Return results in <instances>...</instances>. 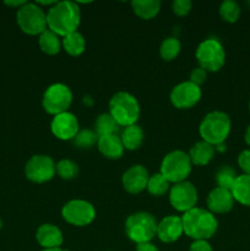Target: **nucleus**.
Masks as SVG:
<instances>
[{
	"instance_id": "obj_1",
	"label": "nucleus",
	"mask_w": 250,
	"mask_h": 251,
	"mask_svg": "<svg viewBox=\"0 0 250 251\" xmlns=\"http://www.w3.org/2000/svg\"><path fill=\"white\" fill-rule=\"evenodd\" d=\"M81 21L77 2L56 1L47 11V28L59 37H65L76 32Z\"/></svg>"
},
{
	"instance_id": "obj_2",
	"label": "nucleus",
	"mask_w": 250,
	"mask_h": 251,
	"mask_svg": "<svg viewBox=\"0 0 250 251\" xmlns=\"http://www.w3.org/2000/svg\"><path fill=\"white\" fill-rule=\"evenodd\" d=\"M184 234L196 240H207L216 234L218 228L217 218L208 210L194 207L181 217Z\"/></svg>"
},
{
	"instance_id": "obj_3",
	"label": "nucleus",
	"mask_w": 250,
	"mask_h": 251,
	"mask_svg": "<svg viewBox=\"0 0 250 251\" xmlns=\"http://www.w3.org/2000/svg\"><path fill=\"white\" fill-rule=\"evenodd\" d=\"M230 129V118L225 113L215 110L203 118L199 127V132L203 141L208 142L212 146H217L220 144H225L227 137L229 136Z\"/></svg>"
},
{
	"instance_id": "obj_4",
	"label": "nucleus",
	"mask_w": 250,
	"mask_h": 251,
	"mask_svg": "<svg viewBox=\"0 0 250 251\" xmlns=\"http://www.w3.org/2000/svg\"><path fill=\"white\" fill-rule=\"evenodd\" d=\"M109 114L123 127L136 124L140 117V104L129 92H118L109 100Z\"/></svg>"
},
{
	"instance_id": "obj_5",
	"label": "nucleus",
	"mask_w": 250,
	"mask_h": 251,
	"mask_svg": "<svg viewBox=\"0 0 250 251\" xmlns=\"http://www.w3.org/2000/svg\"><path fill=\"white\" fill-rule=\"evenodd\" d=\"M157 225L153 216L149 212H136L130 215L125 222V233L136 244L150 243L157 234Z\"/></svg>"
},
{
	"instance_id": "obj_6",
	"label": "nucleus",
	"mask_w": 250,
	"mask_h": 251,
	"mask_svg": "<svg viewBox=\"0 0 250 251\" xmlns=\"http://www.w3.org/2000/svg\"><path fill=\"white\" fill-rule=\"evenodd\" d=\"M193 163L190 157L186 152L176 150L167 154L161 163V171L159 173L169 181V183H181L185 181L186 178L190 176Z\"/></svg>"
},
{
	"instance_id": "obj_7",
	"label": "nucleus",
	"mask_w": 250,
	"mask_h": 251,
	"mask_svg": "<svg viewBox=\"0 0 250 251\" xmlns=\"http://www.w3.org/2000/svg\"><path fill=\"white\" fill-rule=\"evenodd\" d=\"M16 21L24 33L39 36L47 29V12L36 2H26L17 10Z\"/></svg>"
},
{
	"instance_id": "obj_8",
	"label": "nucleus",
	"mask_w": 250,
	"mask_h": 251,
	"mask_svg": "<svg viewBox=\"0 0 250 251\" xmlns=\"http://www.w3.org/2000/svg\"><path fill=\"white\" fill-rule=\"evenodd\" d=\"M195 56L200 68L211 73L220 71L225 63V48L221 42L215 38H208L201 42L196 49Z\"/></svg>"
},
{
	"instance_id": "obj_9",
	"label": "nucleus",
	"mask_w": 250,
	"mask_h": 251,
	"mask_svg": "<svg viewBox=\"0 0 250 251\" xmlns=\"http://www.w3.org/2000/svg\"><path fill=\"white\" fill-rule=\"evenodd\" d=\"M73 103V92L64 83H53L44 92L42 105L48 114L58 115L68 112Z\"/></svg>"
},
{
	"instance_id": "obj_10",
	"label": "nucleus",
	"mask_w": 250,
	"mask_h": 251,
	"mask_svg": "<svg viewBox=\"0 0 250 251\" xmlns=\"http://www.w3.org/2000/svg\"><path fill=\"white\" fill-rule=\"evenodd\" d=\"M55 162L46 154H36L27 161L25 166V174L29 181L36 184H43L53 179L56 174Z\"/></svg>"
},
{
	"instance_id": "obj_11",
	"label": "nucleus",
	"mask_w": 250,
	"mask_h": 251,
	"mask_svg": "<svg viewBox=\"0 0 250 251\" xmlns=\"http://www.w3.org/2000/svg\"><path fill=\"white\" fill-rule=\"evenodd\" d=\"M64 221L76 227L91 225L96 218V210L92 203L85 200H71L61 210Z\"/></svg>"
},
{
	"instance_id": "obj_12",
	"label": "nucleus",
	"mask_w": 250,
	"mask_h": 251,
	"mask_svg": "<svg viewBox=\"0 0 250 251\" xmlns=\"http://www.w3.org/2000/svg\"><path fill=\"white\" fill-rule=\"evenodd\" d=\"M169 202L174 210L179 212H188L196 207L198 190L190 181L185 180L176 183L169 189Z\"/></svg>"
},
{
	"instance_id": "obj_13",
	"label": "nucleus",
	"mask_w": 250,
	"mask_h": 251,
	"mask_svg": "<svg viewBox=\"0 0 250 251\" xmlns=\"http://www.w3.org/2000/svg\"><path fill=\"white\" fill-rule=\"evenodd\" d=\"M201 96H202V92L199 86L190 81H185L176 85L172 90L169 98H171L172 104L178 109H190L194 105L198 104L199 100H201Z\"/></svg>"
},
{
	"instance_id": "obj_14",
	"label": "nucleus",
	"mask_w": 250,
	"mask_h": 251,
	"mask_svg": "<svg viewBox=\"0 0 250 251\" xmlns=\"http://www.w3.org/2000/svg\"><path fill=\"white\" fill-rule=\"evenodd\" d=\"M50 130L56 139L63 140V141L74 140L76 134L80 131L77 118L70 112L54 115L50 123Z\"/></svg>"
},
{
	"instance_id": "obj_15",
	"label": "nucleus",
	"mask_w": 250,
	"mask_h": 251,
	"mask_svg": "<svg viewBox=\"0 0 250 251\" xmlns=\"http://www.w3.org/2000/svg\"><path fill=\"white\" fill-rule=\"evenodd\" d=\"M150 174L147 169L141 164H135L123 174V188L126 193L136 195V194L142 193L145 189H147Z\"/></svg>"
},
{
	"instance_id": "obj_16",
	"label": "nucleus",
	"mask_w": 250,
	"mask_h": 251,
	"mask_svg": "<svg viewBox=\"0 0 250 251\" xmlns=\"http://www.w3.org/2000/svg\"><path fill=\"white\" fill-rule=\"evenodd\" d=\"M234 198L232 191L222 188H215L210 191L207 196V208L211 213H228L234 206Z\"/></svg>"
},
{
	"instance_id": "obj_17",
	"label": "nucleus",
	"mask_w": 250,
	"mask_h": 251,
	"mask_svg": "<svg viewBox=\"0 0 250 251\" xmlns=\"http://www.w3.org/2000/svg\"><path fill=\"white\" fill-rule=\"evenodd\" d=\"M183 222L178 216H167L157 225V237L167 244L176 242L183 235Z\"/></svg>"
},
{
	"instance_id": "obj_18",
	"label": "nucleus",
	"mask_w": 250,
	"mask_h": 251,
	"mask_svg": "<svg viewBox=\"0 0 250 251\" xmlns=\"http://www.w3.org/2000/svg\"><path fill=\"white\" fill-rule=\"evenodd\" d=\"M36 239L43 249H58L64 242L61 230L50 223H44L39 226L36 233Z\"/></svg>"
},
{
	"instance_id": "obj_19",
	"label": "nucleus",
	"mask_w": 250,
	"mask_h": 251,
	"mask_svg": "<svg viewBox=\"0 0 250 251\" xmlns=\"http://www.w3.org/2000/svg\"><path fill=\"white\" fill-rule=\"evenodd\" d=\"M98 151L109 159H119L124 154V145L118 135H105L98 137Z\"/></svg>"
},
{
	"instance_id": "obj_20",
	"label": "nucleus",
	"mask_w": 250,
	"mask_h": 251,
	"mask_svg": "<svg viewBox=\"0 0 250 251\" xmlns=\"http://www.w3.org/2000/svg\"><path fill=\"white\" fill-rule=\"evenodd\" d=\"M216 149L215 146H212L208 142L201 141L196 142L193 147L189 151V157H190V161L193 163V166H207L212 158L215 157Z\"/></svg>"
},
{
	"instance_id": "obj_21",
	"label": "nucleus",
	"mask_w": 250,
	"mask_h": 251,
	"mask_svg": "<svg viewBox=\"0 0 250 251\" xmlns=\"http://www.w3.org/2000/svg\"><path fill=\"white\" fill-rule=\"evenodd\" d=\"M120 139H122V142L123 145H124L125 150L135 151V150H137L139 147H141L142 142H144V130H142V127L137 124L130 125V126L124 127V130L122 131Z\"/></svg>"
},
{
	"instance_id": "obj_22",
	"label": "nucleus",
	"mask_w": 250,
	"mask_h": 251,
	"mask_svg": "<svg viewBox=\"0 0 250 251\" xmlns=\"http://www.w3.org/2000/svg\"><path fill=\"white\" fill-rule=\"evenodd\" d=\"M230 191L237 202L250 207V176H247V174L238 176Z\"/></svg>"
},
{
	"instance_id": "obj_23",
	"label": "nucleus",
	"mask_w": 250,
	"mask_h": 251,
	"mask_svg": "<svg viewBox=\"0 0 250 251\" xmlns=\"http://www.w3.org/2000/svg\"><path fill=\"white\" fill-rule=\"evenodd\" d=\"M135 15L142 20H151L157 16L161 10V1L158 0H135L131 2Z\"/></svg>"
},
{
	"instance_id": "obj_24",
	"label": "nucleus",
	"mask_w": 250,
	"mask_h": 251,
	"mask_svg": "<svg viewBox=\"0 0 250 251\" xmlns=\"http://www.w3.org/2000/svg\"><path fill=\"white\" fill-rule=\"evenodd\" d=\"M61 47L71 56H80L86 50V39L80 32H73L61 39Z\"/></svg>"
},
{
	"instance_id": "obj_25",
	"label": "nucleus",
	"mask_w": 250,
	"mask_h": 251,
	"mask_svg": "<svg viewBox=\"0 0 250 251\" xmlns=\"http://www.w3.org/2000/svg\"><path fill=\"white\" fill-rule=\"evenodd\" d=\"M38 44L42 51L48 54V55H56L61 48V41L58 34H55L48 28L43 33L39 34Z\"/></svg>"
},
{
	"instance_id": "obj_26",
	"label": "nucleus",
	"mask_w": 250,
	"mask_h": 251,
	"mask_svg": "<svg viewBox=\"0 0 250 251\" xmlns=\"http://www.w3.org/2000/svg\"><path fill=\"white\" fill-rule=\"evenodd\" d=\"M120 129V125L114 120L109 113H103L96 120V134L100 136L105 135H117Z\"/></svg>"
},
{
	"instance_id": "obj_27",
	"label": "nucleus",
	"mask_w": 250,
	"mask_h": 251,
	"mask_svg": "<svg viewBox=\"0 0 250 251\" xmlns=\"http://www.w3.org/2000/svg\"><path fill=\"white\" fill-rule=\"evenodd\" d=\"M171 189V183L162 176L161 173H156L153 176H150L149 183H147L146 190L151 194L152 196H163Z\"/></svg>"
},
{
	"instance_id": "obj_28",
	"label": "nucleus",
	"mask_w": 250,
	"mask_h": 251,
	"mask_svg": "<svg viewBox=\"0 0 250 251\" xmlns=\"http://www.w3.org/2000/svg\"><path fill=\"white\" fill-rule=\"evenodd\" d=\"M181 49V44L178 38L175 37H168L162 42L161 47H159V55L163 60L172 61L179 55Z\"/></svg>"
},
{
	"instance_id": "obj_29",
	"label": "nucleus",
	"mask_w": 250,
	"mask_h": 251,
	"mask_svg": "<svg viewBox=\"0 0 250 251\" xmlns=\"http://www.w3.org/2000/svg\"><path fill=\"white\" fill-rule=\"evenodd\" d=\"M238 176L234 169L229 166H222L216 173V183L218 188L232 190Z\"/></svg>"
},
{
	"instance_id": "obj_30",
	"label": "nucleus",
	"mask_w": 250,
	"mask_h": 251,
	"mask_svg": "<svg viewBox=\"0 0 250 251\" xmlns=\"http://www.w3.org/2000/svg\"><path fill=\"white\" fill-rule=\"evenodd\" d=\"M220 16L222 20H225L228 24H234L239 20L240 17V6L238 2L233 1V0H225L220 5Z\"/></svg>"
},
{
	"instance_id": "obj_31",
	"label": "nucleus",
	"mask_w": 250,
	"mask_h": 251,
	"mask_svg": "<svg viewBox=\"0 0 250 251\" xmlns=\"http://www.w3.org/2000/svg\"><path fill=\"white\" fill-rule=\"evenodd\" d=\"M73 142L76 147H78V149H82V150L92 149L95 145H97L98 135L96 134V131H92V130H88V129L80 130V131L76 134V136L74 137Z\"/></svg>"
},
{
	"instance_id": "obj_32",
	"label": "nucleus",
	"mask_w": 250,
	"mask_h": 251,
	"mask_svg": "<svg viewBox=\"0 0 250 251\" xmlns=\"http://www.w3.org/2000/svg\"><path fill=\"white\" fill-rule=\"evenodd\" d=\"M56 174L64 180H73L77 176L78 167L71 159H60L55 166Z\"/></svg>"
},
{
	"instance_id": "obj_33",
	"label": "nucleus",
	"mask_w": 250,
	"mask_h": 251,
	"mask_svg": "<svg viewBox=\"0 0 250 251\" xmlns=\"http://www.w3.org/2000/svg\"><path fill=\"white\" fill-rule=\"evenodd\" d=\"M193 7V2L190 0H175L172 4V9L176 16H186Z\"/></svg>"
},
{
	"instance_id": "obj_34",
	"label": "nucleus",
	"mask_w": 250,
	"mask_h": 251,
	"mask_svg": "<svg viewBox=\"0 0 250 251\" xmlns=\"http://www.w3.org/2000/svg\"><path fill=\"white\" fill-rule=\"evenodd\" d=\"M238 166L243 173L250 176V150H244L238 156Z\"/></svg>"
},
{
	"instance_id": "obj_35",
	"label": "nucleus",
	"mask_w": 250,
	"mask_h": 251,
	"mask_svg": "<svg viewBox=\"0 0 250 251\" xmlns=\"http://www.w3.org/2000/svg\"><path fill=\"white\" fill-rule=\"evenodd\" d=\"M206 78H207V71L203 70L202 68H200V66H199V68L194 69V70L191 71L190 80L189 81L193 83H195L196 86H199V87H200L202 83L206 82Z\"/></svg>"
},
{
	"instance_id": "obj_36",
	"label": "nucleus",
	"mask_w": 250,
	"mask_h": 251,
	"mask_svg": "<svg viewBox=\"0 0 250 251\" xmlns=\"http://www.w3.org/2000/svg\"><path fill=\"white\" fill-rule=\"evenodd\" d=\"M189 251H213L207 240H196L189 248Z\"/></svg>"
},
{
	"instance_id": "obj_37",
	"label": "nucleus",
	"mask_w": 250,
	"mask_h": 251,
	"mask_svg": "<svg viewBox=\"0 0 250 251\" xmlns=\"http://www.w3.org/2000/svg\"><path fill=\"white\" fill-rule=\"evenodd\" d=\"M136 251H158V249H157L156 245H153L151 242H150V243H142V244H137Z\"/></svg>"
},
{
	"instance_id": "obj_38",
	"label": "nucleus",
	"mask_w": 250,
	"mask_h": 251,
	"mask_svg": "<svg viewBox=\"0 0 250 251\" xmlns=\"http://www.w3.org/2000/svg\"><path fill=\"white\" fill-rule=\"evenodd\" d=\"M27 1H5L4 4L7 5L10 7H17V10L20 9L21 6H24Z\"/></svg>"
},
{
	"instance_id": "obj_39",
	"label": "nucleus",
	"mask_w": 250,
	"mask_h": 251,
	"mask_svg": "<svg viewBox=\"0 0 250 251\" xmlns=\"http://www.w3.org/2000/svg\"><path fill=\"white\" fill-rule=\"evenodd\" d=\"M244 140H245V142H247L248 146H250V125L247 127V130H245Z\"/></svg>"
},
{
	"instance_id": "obj_40",
	"label": "nucleus",
	"mask_w": 250,
	"mask_h": 251,
	"mask_svg": "<svg viewBox=\"0 0 250 251\" xmlns=\"http://www.w3.org/2000/svg\"><path fill=\"white\" fill-rule=\"evenodd\" d=\"M42 251H64V250L60 249V248H58V249H43Z\"/></svg>"
},
{
	"instance_id": "obj_41",
	"label": "nucleus",
	"mask_w": 250,
	"mask_h": 251,
	"mask_svg": "<svg viewBox=\"0 0 250 251\" xmlns=\"http://www.w3.org/2000/svg\"><path fill=\"white\" fill-rule=\"evenodd\" d=\"M1 228H2V220L0 218V229H1Z\"/></svg>"
},
{
	"instance_id": "obj_42",
	"label": "nucleus",
	"mask_w": 250,
	"mask_h": 251,
	"mask_svg": "<svg viewBox=\"0 0 250 251\" xmlns=\"http://www.w3.org/2000/svg\"><path fill=\"white\" fill-rule=\"evenodd\" d=\"M247 6L250 7V0H249V1H247Z\"/></svg>"
},
{
	"instance_id": "obj_43",
	"label": "nucleus",
	"mask_w": 250,
	"mask_h": 251,
	"mask_svg": "<svg viewBox=\"0 0 250 251\" xmlns=\"http://www.w3.org/2000/svg\"><path fill=\"white\" fill-rule=\"evenodd\" d=\"M249 112H250V100H249Z\"/></svg>"
}]
</instances>
